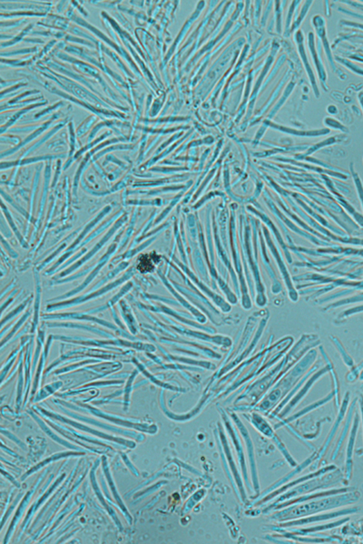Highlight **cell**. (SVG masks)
Masks as SVG:
<instances>
[{"mask_svg":"<svg viewBox=\"0 0 363 544\" xmlns=\"http://www.w3.org/2000/svg\"><path fill=\"white\" fill-rule=\"evenodd\" d=\"M159 257H154V254H146L141 256L138 259L137 269L142 273L152 272L154 269V265L158 262Z\"/></svg>","mask_w":363,"mask_h":544,"instance_id":"cell-1","label":"cell"}]
</instances>
